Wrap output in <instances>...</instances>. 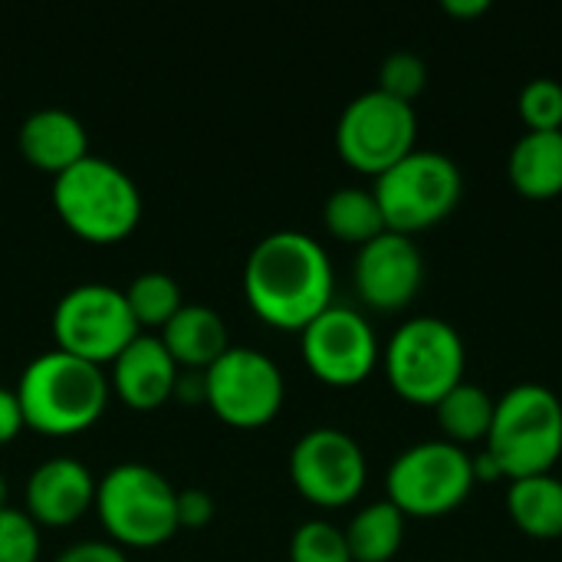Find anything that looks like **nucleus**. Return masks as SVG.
Returning a JSON list of instances; mask_svg holds the SVG:
<instances>
[{"label":"nucleus","mask_w":562,"mask_h":562,"mask_svg":"<svg viewBox=\"0 0 562 562\" xmlns=\"http://www.w3.org/2000/svg\"><path fill=\"white\" fill-rule=\"evenodd\" d=\"M507 510L514 524L530 537H562V477L553 471L514 477L507 487Z\"/></svg>","instance_id":"nucleus-20"},{"label":"nucleus","mask_w":562,"mask_h":562,"mask_svg":"<svg viewBox=\"0 0 562 562\" xmlns=\"http://www.w3.org/2000/svg\"><path fill=\"white\" fill-rule=\"evenodd\" d=\"M474 454L454 441H418L405 448L389 474V501L412 517H438L464 504L474 487Z\"/></svg>","instance_id":"nucleus-8"},{"label":"nucleus","mask_w":562,"mask_h":562,"mask_svg":"<svg viewBox=\"0 0 562 562\" xmlns=\"http://www.w3.org/2000/svg\"><path fill=\"white\" fill-rule=\"evenodd\" d=\"M425 79H428V66L415 49H395L379 66V89L405 102H412L425 89Z\"/></svg>","instance_id":"nucleus-27"},{"label":"nucleus","mask_w":562,"mask_h":562,"mask_svg":"<svg viewBox=\"0 0 562 562\" xmlns=\"http://www.w3.org/2000/svg\"><path fill=\"white\" fill-rule=\"evenodd\" d=\"M95 477L72 454L40 461L26 481V514L46 527H66L95 504Z\"/></svg>","instance_id":"nucleus-15"},{"label":"nucleus","mask_w":562,"mask_h":562,"mask_svg":"<svg viewBox=\"0 0 562 562\" xmlns=\"http://www.w3.org/2000/svg\"><path fill=\"white\" fill-rule=\"evenodd\" d=\"M520 115L530 128H562V82L537 76L520 89Z\"/></svg>","instance_id":"nucleus-28"},{"label":"nucleus","mask_w":562,"mask_h":562,"mask_svg":"<svg viewBox=\"0 0 562 562\" xmlns=\"http://www.w3.org/2000/svg\"><path fill=\"white\" fill-rule=\"evenodd\" d=\"M415 135L418 115L412 102L395 99L379 86L359 92L336 122L339 155L366 175H382L408 151H415Z\"/></svg>","instance_id":"nucleus-10"},{"label":"nucleus","mask_w":562,"mask_h":562,"mask_svg":"<svg viewBox=\"0 0 562 562\" xmlns=\"http://www.w3.org/2000/svg\"><path fill=\"white\" fill-rule=\"evenodd\" d=\"M40 524L23 507H0V562H36Z\"/></svg>","instance_id":"nucleus-26"},{"label":"nucleus","mask_w":562,"mask_h":562,"mask_svg":"<svg viewBox=\"0 0 562 562\" xmlns=\"http://www.w3.org/2000/svg\"><path fill=\"white\" fill-rule=\"evenodd\" d=\"M303 359L329 385L362 382L379 359V336L372 323L342 303H329L303 329Z\"/></svg>","instance_id":"nucleus-13"},{"label":"nucleus","mask_w":562,"mask_h":562,"mask_svg":"<svg viewBox=\"0 0 562 562\" xmlns=\"http://www.w3.org/2000/svg\"><path fill=\"white\" fill-rule=\"evenodd\" d=\"M105 530L128 547H155L178 530V487L151 464L122 461L95 484Z\"/></svg>","instance_id":"nucleus-6"},{"label":"nucleus","mask_w":562,"mask_h":562,"mask_svg":"<svg viewBox=\"0 0 562 562\" xmlns=\"http://www.w3.org/2000/svg\"><path fill=\"white\" fill-rule=\"evenodd\" d=\"M53 333L59 349L102 366L138 336V319L122 286L76 283L53 306Z\"/></svg>","instance_id":"nucleus-9"},{"label":"nucleus","mask_w":562,"mask_h":562,"mask_svg":"<svg viewBox=\"0 0 562 562\" xmlns=\"http://www.w3.org/2000/svg\"><path fill=\"white\" fill-rule=\"evenodd\" d=\"M53 562H132V560H128V553H125L119 543H109V540H79V543L63 547Z\"/></svg>","instance_id":"nucleus-29"},{"label":"nucleus","mask_w":562,"mask_h":562,"mask_svg":"<svg viewBox=\"0 0 562 562\" xmlns=\"http://www.w3.org/2000/svg\"><path fill=\"white\" fill-rule=\"evenodd\" d=\"M283 372L280 366L254 346H227L204 369V402L237 428L267 425L283 405Z\"/></svg>","instance_id":"nucleus-11"},{"label":"nucleus","mask_w":562,"mask_h":562,"mask_svg":"<svg viewBox=\"0 0 562 562\" xmlns=\"http://www.w3.org/2000/svg\"><path fill=\"white\" fill-rule=\"evenodd\" d=\"M504 477L547 474L562 454V402L540 382L507 389L494 405L484 448Z\"/></svg>","instance_id":"nucleus-4"},{"label":"nucleus","mask_w":562,"mask_h":562,"mask_svg":"<svg viewBox=\"0 0 562 562\" xmlns=\"http://www.w3.org/2000/svg\"><path fill=\"white\" fill-rule=\"evenodd\" d=\"M464 339L441 316H412L385 342V372L392 389L418 405H438L464 382Z\"/></svg>","instance_id":"nucleus-5"},{"label":"nucleus","mask_w":562,"mask_h":562,"mask_svg":"<svg viewBox=\"0 0 562 562\" xmlns=\"http://www.w3.org/2000/svg\"><path fill=\"white\" fill-rule=\"evenodd\" d=\"M356 290L359 296L375 310H402L415 300L422 277H425V257L412 234L382 231L379 237L366 240L356 254Z\"/></svg>","instance_id":"nucleus-14"},{"label":"nucleus","mask_w":562,"mask_h":562,"mask_svg":"<svg viewBox=\"0 0 562 562\" xmlns=\"http://www.w3.org/2000/svg\"><path fill=\"white\" fill-rule=\"evenodd\" d=\"M445 10L454 16H477V13L491 10V0H445Z\"/></svg>","instance_id":"nucleus-32"},{"label":"nucleus","mask_w":562,"mask_h":562,"mask_svg":"<svg viewBox=\"0 0 562 562\" xmlns=\"http://www.w3.org/2000/svg\"><path fill=\"white\" fill-rule=\"evenodd\" d=\"M16 398L30 428L43 435H76L105 412L109 379L102 366L53 346L26 362Z\"/></svg>","instance_id":"nucleus-2"},{"label":"nucleus","mask_w":562,"mask_h":562,"mask_svg":"<svg viewBox=\"0 0 562 562\" xmlns=\"http://www.w3.org/2000/svg\"><path fill=\"white\" fill-rule=\"evenodd\" d=\"M178 362L161 342V336L138 333L115 359H112V389L132 408H158L168 395H175Z\"/></svg>","instance_id":"nucleus-16"},{"label":"nucleus","mask_w":562,"mask_h":562,"mask_svg":"<svg viewBox=\"0 0 562 562\" xmlns=\"http://www.w3.org/2000/svg\"><path fill=\"white\" fill-rule=\"evenodd\" d=\"M214 517V497L204 487H184L178 491V527H204Z\"/></svg>","instance_id":"nucleus-30"},{"label":"nucleus","mask_w":562,"mask_h":562,"mask_svg":"<svg viewBox=\"0 0 562 562\" xmlns=\"http://www.w3.org/2000/svg\"><path fill=\"white\" fill-rule=\"evenodd\" d=\"M494 405L497 398H491L481 385L474 382H458L438 405V422L448 431V441L464 445V441H481L491 431L494 422Z\"/></svg>","instance_id":"nucleus-23"},{"label":"nucleus","mask_w":562,"mask_h":562,"mask_svg":"<svg viewBox=\"0 0 562 562\" xmlns=\"http://www.w3.org/2000/svg\"><path fill=\"white\" fill-rule=\"evenodd\" d=\"M366 451L362 445L333 425L303 431L290 451V477L296 491L319 507H342L366 487Z\"/></svg>","instance_id":"nucleus-12"},{"label":"nucleus","mask_w":562,"mask_h":562,"mask_svg":"<svg viewBox=\"0 0 562 562\" xmlns=\"http://www.w3.org/2000/svg\"><path fill=\"white\" fill-rule=\"evenodd\" d=\"M23 425H26V422H23V408H20L16 389L0 385V445L10 441Z\"/></svg>","instance_id":"nucleus-31"},{"label":"nucleus","mask_w":562,"mask_h":562,"mask_svg":"<svg viewBox=\"0 0 562 562\" xmlns=\"http://www.w3.org/2000/svg\"><path fill=\"white\" fill-rule=\"evenodd\" d=\"M20 151L26 161H33L43 171H66L79 158L89 155V135L76 112L63 105H40L33 109L16 132Z\"/></svg>","instance_id":"nucleus-17"},{"label":"nucleus","mask_w":562,"mask_h":562,"mask_svg":"<svg viewBox=\"0 0 562 562\" xmlns=\"http://www.w3.org/2000/svg\"><path fill=\"white\" fill-rule=\"evenodd\" d=\"M514 188L527 198H553L562 191V128H527L507 158Z\"/></svg>","instance_id":"nucleus-19"},{"label":"nucleus","mask_w":562,"mask_h":562,"mask_svg":"<svg viewBox=\"0 0 562 562\" xmlns=\"http://www.w3.org/2000/svg\"><path fill=\"white\" fill-rule=\"evenodd\" d=\"M53 204L69 231L95 244L122 240L142 217L135 178L119 161L92 151L53 178Z\"/></svg>","instance_id":"nucleus-3"},{"label":"nucleus","mask_w":562,"mask_h":562,"mask_svg":"<svg viewBox=\"0 0 562 562\" xmlns=\"http://www.w3.org/2000/svg\"><path fill=\"white\" fill-rule=\"evenodd\" d=\"M161 342L168 346L175 362L188 369H207L231 346L224 316L204 303H184L161 326Z\"/></svg>","instance_id":"nucleus-18"},{"label":"nucleus","mask_w":562,"mask_h":562,"mask_svg":"<svg viewBox=\"0 0 562 562\" xmlns=\"http://www.w3.org/2000/svg\"><path fill=\"white\" fill-rule=\"evenodd\" d=\"M333 260L303 231L260 237L244 263V293L260 319L280 329H303L333 303Z\"/></svg>","instance_id":"nucleus-1"},{"label":"nucleus","mask_w":562,"mask_h":562,"mask_svg":"<svg viewBox=\"0 0 562 562\" xmlns=\"http://www.w3.org/2000/svg\"><path fill=\"white\" fill-rule=\"evenodd\" d=\"M125 300L138 326H165L184 306L178 280L165 270H142L138 277H132V283L125 286Z\"/></svg>","instance_id":"nucleus-24"},{"label":"nucleus","mask_w":562,"mask_h":562,"mask_svg":"<svg viewBox=\"0 0 562 562\" xmlns=\"http://www.w3.org/2000/svg\"><path fill=\"white\" fill-rule=\"evenodd\" d=\"M7 477H3V471H0V507H7Z\"/></svg>","instance_id":"nucleus-33"},{"label":"nucleus","mask_w":562,"mask_h":562,"mask_svg":"<svg viewBox=\"0 0 562 562\" xmlns=\"http://www.w3.org/2000/svg\"><path fill=\"white\" fill-rule=\"evenodd\" d=\"M375 198L389 231L412 234L438 224L454 211L464 191L461 168L451 155L415 148L382 175H375Z\"/></svg>","instance_id":"nucleus-7"},{"label":"nucleus","mask_w":562,"mask_h":562,"mask_svg":"<svg viewBox=\"0 0 562 562\" xmlns=\"http://www.w3.org/2000/svg\"><path fill=\"white\" fill-rule=\"evenodd\" d=\"M290 562H352L346 530L329 520H303L290 537Z\"/></svg>","instance_id":"nucleus-25"},{"label":"nucleus","mask_w":562,"mask_h":562,"mask_svg":"<svg viewBox=\"0 0 562 562\" xmlns=\"http://www.w3.org/2000/svg\"><path fill=\"white\" fill-rule=\"evenodd\" d=\"M352 562H389L405 540V514L385 497L356 510L342 527Z\"/></svg>","instance_id":"nucleus-21"},{"label":"nucleus","mask_w":562,"mask_h":562,"mask_svg":"<svg viewBox=\"0 0 562 562\" xmlns=\"http://www.w3.org/2000/svg\"><path fill=\"white\" fill-rule=\"evenodd\" d=\"M323 221H326L329 234H336L339 240L359 244V247L366 240L379 237L382 231H389L375 191L372 188H359V184L336 188L326 198V204H323Z\"/></svg>","instance_id":"nucleus-22"}]
</instances>
